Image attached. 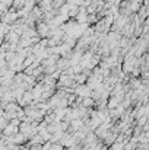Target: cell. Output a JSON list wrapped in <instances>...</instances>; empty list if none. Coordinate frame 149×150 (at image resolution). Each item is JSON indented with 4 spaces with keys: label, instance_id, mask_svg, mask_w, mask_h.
Returning <instances> with one entry per match:
<instances>
[{
    "label": "cell",
    "instance_id": "52a82bcc",
    "mask_svg": "<svg viewBox=\"0 0 149 150\" xmlns=\"http://www.w3.org/2000/svg\"><path fill=\"white\" fill-rule=\"evenodd\" d=\"M108 150H124V144H123V143H118V142H114V143L108 147Z\"/></svg>",
    "mask_w": 149,
    "mask_h": 150
},
{
    "label": "cell",
    "instance_id": "7a4b0ae2",
    "mask_svg": "<svg viewBox=\"0 0 149 150\" xmlns=\"http://www.w3.org/2000/svg\"><path fill=\"white\" fill-rule=\"evenodd\" d=\"M75 93H76V96H82V98H85V96H91V93H92V89L86 85H79L76 89H75Z\"/></svg>",
    "mask_w": 149,
    "mask_h": 150
},
{
    "label": "cell",
    "instance_id": "8992f818",
    "mask_svg": "<svg viewBox=\"0 0 149 150\" xmlns=\"http://www.w3.org/2000/svg\"><path fill=\"white\" fill-rule=\"evenodd\" d=\"M16 18H18V13H15V12H10V13H7L6 16H3V21H4L6 23H9V22H13Z\"/></svg>",
    "mask_w": 149,
    "mask_h": 150
},
{
    "label": "cell",
    "instance_id": "3957f363",
    "mask_svg": "<svg viewBox=\"0 0 149 150\" xmlns=\"http://www.w3.org/2000/svg\"><path fill=\"white\" fill-rule=\"evenodd\" d=\"M19 131V128H18V125H13V124H7L4 128H3V136H7V137H10V136H13V134H16Z\"/></svg>",
    "mask_w": 149,
    "mask_h": 150
},
{
    "label": "cell",
    "instance_id": "277c9868",
    "mask_svg": "<svg viewBox=\"0 0 149 150\" xmlns=\"http://www.w3.org/2000/svg\"><path fill=\"white\" fill-rule=\"evenodd\" d=\"M63 136H64V131L58 130V131H56V133H53V134H51L50 142H51V143H58V142L61 140V137H63Z\"/></svg>",
    "mask_w": 149,
    "mask_h": 150
},
{
    "label": "cell",
    "instance_id": "9c48e42d",
    "mask_svg": "<svg viewBox=\"0 0 149 150\" xmlns=\"http://www.w3.org/2000/svg\"><path fill=\"white\" fill-rule=\"evenodd\" d=\"M51 146H53V143H51L50 140H47V142H44V144H43V150H50Z\"/></svg>",
    "mask_w": 149,
    "mask_h": 150
},
{
    "label": "cell",
    "instance_id": "4fadbf2b",
    "mask_svg": "<svg viewBox=\"0 0 149 150\" xmlns=\"http://www.w3.org/2000/svg\"><path fill=\"white\" fill-rule=\"evenodd\" d=\"M7 150H9V149H7Z\"/></svg>",
    "mask_w": 149,
    "mask_h": 150
},
{
    "label": "cell",
    "instance_id": "6da1fadb",
    "mask_svg": "<svg viewBox=\"0 0 149 150\" xmlns=\"http://www.w3.org/2000/svg\"><path fill=\"white\" fill-rule=\"evenodd\" d=\"M63 147H70V146H73V144H76L78 142H76V139L73 137V134L72 133H64V136L61 137V140L58 142Z\"/></svg>",
    "mask_w": 149,
    "mask_h": 150
},
{
    "label": "cell",
    "instance_id": "8fae6325",
    "mask_svg": "<svg viewBox=\"0 0 149 150\" xmlns=\"http://www.w3.org/2000/svg\"><path fill=\"white\" fill-rule=\"evenodd\" d=\"M135 149H136V146H135V144H132L130 142L124 144V150H135Z\"/></svg>",
    "mask_w": 149,
    "mask_h": 150
},
{
    "label": "cell",
    "instance_id": "5b68a950",
    "mask_svg": "<svg viewBox=\"0 0 149 150\" xmlns=\"http://www.w3.org/2000/svg\"><path fill=\"white\" fill-rule=\"evenodd\" d=\"M48 31H50L48 25H46V23H40L38 25V34L41 37H47L48 35Z\"/></svg>",
    "mask_w": 149,
    "mask_h": 150
},
{
    "label": "cell",
    "instance_id": "7c38bea8",
    "mask_svg": "<svg viewBox=\"0 0 149 150\" xmlns=\"http://www.w3.org/2000/svg\"><path fill=\"white\" fill-rule=\"evenodd\" d=\"M0 150H7V143L3 139H0Z\"/></svg>",
    "mask_w": 149,
    "mask_h": 150
},
{
    "label": "cell",
    "instance_id": "ba28073f",
    "mask_svg": "<svg viewBox=\"0 0 149 150\" xmlns=\"http://www.w3.org/2000/svg\"><path fill=\"white\" fill-rule=\"evenodd\" d=\"M142 133H143V127H142V125H138V124H136V125L133 127V136H138V137H139V136H140Z\"/></svg>",
    "mask_w": 149,
    "mask_h": 150
},
{
    "label": "cell",
    "instance_id": "30bf717a",
    "mask_svg": "<svg viewBox=\"0 0 149 150\" xmlns=\"http://www.w3.org/2000/svg\"><path fill=\"white\" fill-rule=\"evenodd\" d=\"M50 150H63V146L60 143H53V146H51Z\"/></svg>",
    "mask_w": 149,
    "mask_h": 150
}]
</instances>
